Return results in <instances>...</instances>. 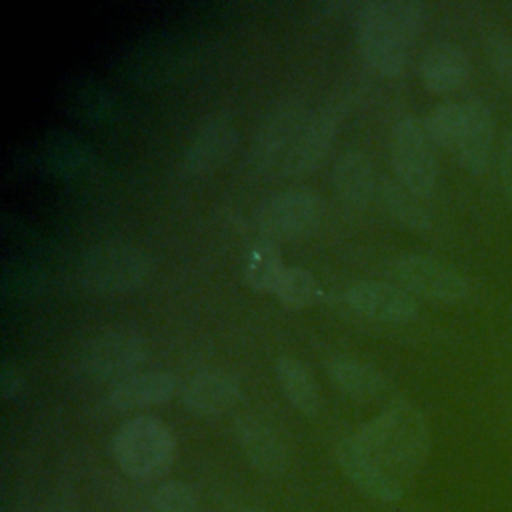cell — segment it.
Returning a JSON list of instances; mask_svg holds the SVG:
<instances>
[{
	"label": "cell",
	"mask_w": 512,
	"mask_h": 512,
	"mask_svg": "<svg viewBox=\"0 0 512 512\" xmlns=\"http://www.w3.org/2000/svg\"><path fill=\"white\" fill-rule=\"evenodd\" d=\"M354 440L402 484L420 472L430 454L426 416L408 398L390 400L358 428Z\"/></svg>",
	"instance_id": "6da1fadb"
},
{
	"label": "cell",
	"mask_w": 512,
	"mask_h": 512,
	"mask_svg": "<svg viewBox=\"0 0 512 512\" xmlns=\"http://www.w3.org/2000/svg\"><path fill=\"white\" fill-rule=\"evenodd\" d=\"M426 20L418 0H368L356 14V40L364 60L382 74H398Z\"/></svg>",
	"instance_id": "7a4b0ae2"
},
{
	"label": "cell",
	"mask_w": 512,
	"mask_h": 512,
	"mask_svg": "<svg viewBox=\"0 0 512 512\" xmlns=\"http://www.w3.org/2000/svg\"><path fill=\"white\" fill-rule=\"evenodd\" d=\"M112 454L126 476L136 482H152L172 468L176 440L160 418L134 416L116 430Z\"/></svg>",
	"instance_id": "3957f363"
},
{
	"label": "cell",
	"mask_w": 512,
	"mask_h": 512,
	"mask_svg": "<svg viewBox=\"0 0 512 512\" xmlns=\"http://www.w3.org/2000/svg\"><path fill=\"white\" fill-rule=\"evenodd\" d=\"M78 272L86 288L120 294L138 288L148 278L150 258L132 242L102 240L84 252Z\"/></svg>",
	"instance_id": "277c9868"
},
{
	"label": "cell",
	"mask_w": 512,
	"mask_h": 512,
	"mask_svg": "<svg viewBox=\"0 0 512 512\" xmlns=\"http://www.w3.org/2000/svg\"><path fill=\"white\" fill-rule=\"evenodd\" d=\"M146 338L130 326H112L92 334L78 352V370L92 380H122L144 362Z\"/></svg>",
	"instance_id": "5b68a950"
},
{
	"label": "cell",
	"mask_w": 512,
	"mask_h": 512,
	"mask_svg": "<svg viewBox=\"0 0 512 512\" xmlns=\"http://www.w3.org/2000/svg\"><path fill=\"white\" fill-rule=\"evenodd\" d=\"M390 156L396 178L416 196L426 198L434 192L438 180V164L434 146L428 140L424 126L412 118H400L392 128Z\"/></svg>",
	"instance_id": "8992f818"
},
{
	"label": "cell",
	"mask_w": 512,
	"mask_h": 512,
	"mask_svg": "<svg viewBox=\"0 0 512 512\" xmlns=\"http://www.w3.org/2000/svg\"><path fill=\"white\" fill-rule=\"evenodd\" d=\"M310 110L300 98H284L262 118L246 154V162L254 172L280 168L296 132Z\"/></svg>",
	"instance_id": "52a82bcc"
},
{
	"label": "cell",
	"mask_w": 512,
	"mask_h": 512,
	"mask_svg": "<svg viewBox=\"0 0 512 512\" xmlns=\"http://www.w3.org/2000/svg\"><path fill=\"white\" fill-rule=\"evenodd\" d=\"M342 116L344 106L340 100H330L310 110L280 164V172L286 176L310 174L330 150Z\"/></svg>",
	"instance_id": "ba28073f"
},
{
	"label": "cell",
	"mask_w": 512,
	"mask_h": 512,
	"mask_svg": "<svg viewBox=\"0 0 512 512\" xmlns=\"http://www.w3.org/2000/svg\"><path fill=\"white\" fill-rule=\"evenodd\" d=\"M320 216V198L308 188L280 190L256 208V226L260 236L278 240H290L306 234Z\"/></svg>",
	"instance_id": "9c48e42d"
},
{
	"label": "cell",
	"mask_w": 512,
	"mask_h": 512,
	"mask_svg": "<svg viewBox=\"0 0 512 512\" xmlns=\"http://www.w3.org/2000/svg\"><path fill=\"white\" fill-rule=\"evenodd\" d=\"M390 274L412 296L436 302H460L468 296L470 284L454 268L420 254H402L392 260Z\"/></svg>",
	"instance_id": "30bf717a"
},
{
	"label": "cell",
	"mask_w": 512,
	"mask_h": 512,
	"mask_svg": "<svg viewBox=\"0 0 512 512\" xmlns=\"http://www.w3.org/2000/svg\"><path fill=\"white\" fill-rule=\"evenodd\" d=\"M238 128L228 112H214L194 130L182 154V166L190 176L216 172L236 150Z\"/></svg>",
	"instance_id": "8fae6325"
},
{
	"label": "cell",
	"mask_w": 512,
	"mask_h": 512,
	"mask_svg": "<svg viewBox=\"0 0 512 512\" xmlns=\"http://www.w3.org/2000/svg\"><path fill=\"white\" fill-rule=\"evenodd\" d=\"M336 460L346 478L370 500L380 504H396L404 496V484L396 480L382 464H378L354 436L336 444Z\"/></svg>",
	"instance_id": "7c38bea8"
},
{
	"label": "cell",
	"mask_w": 512,
	"mask_h": 512,
	"mask_svg": "<svg viewBox=\"0 0 512 512\" xmlns=\"http://www.w3.org/2000/svg\"><path fill=\"white\" fill-rule=\"evenodd\" d=\"M234 436L244 458L254 470L270 478L284 474L288 466L286 444L264 418L252 412L236 416Z\"/></svg>",
	"instance_id": "4fadbf2b"
},
{
	"label": "cell",
	"mask_w": 512,
	"mask_h": 512,
	"mask_svg": "<svg viewBox=\"0 0 512 512\" xmlns=\"http://www.w3.org/2000/svg\"><path fill=\"white\" fill-rule=\"evenodd\" d=\"M346 302L362 316L402 324L418 314L416 298L398 284L382 280H360L348 286Z\"/></svg>",
	"instance_id": "5bb4252c"
},
{
	"label": "cell",
	"mask_w": 512,
	"mask_h": 512,
	"mask_svg": "<svg viewBox=\"0 0 512 512\" xmlns=\"http://www.w3.org/2000/svg\"><path fill=\"white\" fill-rule=\"evenodd\" d=\"M464 112V130L454 154L468 174L480 176L486 172L492 156L494 118L490 106L480 98L466 100Z\"/></svg>",
	"instance_id": "9a60e30c"
},
{
	"label": "cell",
	"mask_w": 512,
	"mask_h": 512,
	"mask_svg": "<svg viewBox=\"0 0 512 512\" xmlns=\"http://www.w3.org/2000/svg\"><path fill=\"white\" fill-rule=\"evenodd\" d=\"M242 400L240 382L224 370L196 372L182 388V402L202 416H218Z\"/></svg>",
	"instance_id": "2e32d148"
},
{
	"label": "cell",
	"mask_w": 512,
	"mask_h": 512,
	"mask_svg": "<svg viewBox=\"0 0 512 512\" xmlns=\"http://www.w3.org/2000/svg\"><path fill=\"white\" fill-rule=\"evenodd\" d=\"M418 74L430 92L448 94L468 80L470 58L454 42H436L424 50L418 62Z\"/></svg>",
	"instance_id": "e0dca14e"
},
{
	"label": "cell",
	"mask_w": 512,
	"mask_h": 512,
	"mask_svg": "<svg viewBox=\"0 0 512 512\" xmlns=\"http://www.w3.org/2000/svg\"><path fill=\"white\" fill-rule=\"evenodd\" d=\"M178 388V378L168 370L134 372L114 382L108 402L116 410H136L168 402Z\"/></svg>",
	"instance_id": "ac0fdd59"
},
{
	"label": "cell",
	"mask_w": 512,
	"mask_h": 512,
	"mask_svg": "<svg viewBox=\"0 0 512 512\" xmlns=\"http://www.w3.org/2000/svg\"><path fill=\"white\" fill-rule=\"evenodd\" d=\"M328 376L338 390L356 400H374L386 392L384 374L354 356H334L326 364Z\"/></svg>",
	"instance_id": "d6986e66"
},
{
	"label": "cell",
	"mask_w": 512,
	"mask_h": 512,
	"mask_svg": "<svg viewBox=\"0 0 512 512\" xmlns=\"http://www.w3.org/2000/svg\"><path fill=\"white\" fill-rule=\"evenodd\" d=\"M334 188L348 206H364L374 188V166L362 150H346L334 164Z\"/></svg>",
	"instance_id": "ffe728a7"
},
{
	"label": "cell",
	"mask_w": 512,
	"mask_h": 512,
	"mask_svg": "<svg viewBox=\"0 0 512 512\" xmlns=\"http://www.w3.org/2000/svg\"><path fill=\"white\" fill-rule=\"evenodd\" d=\"M274 372L284 398L302 414L314 416L320 410V392L306 362L282 354L274 362Z\"/></svg>",
	"instance_id": "44dd1931"
},
{
	"label": "cell",
	"mask_w": 512,
	"mask_h": 512,
	"mask_svg": "<svg viewBox=\"0 0 512 512\" xmlns=\"http://www.w3.org/2000/svg\"><path fill=\"white\" fill-rule=\"evenodd\" d=\"M376 192L380 194L386 212L398 224L410 230H428L432 226V218L420 202L422 198L406 188L396 176H382L376 184Z\"/></svg>",
	"instance_id": "7402d4cb"
},
{
	"label": "cell",
	"mask_w": 512,
	"mask_h": 512,
	"mask_svg": "<svg viewBox=\"0 0 512 512\" xmlns=\"http://www.w3.org/2000/svg\"><path fill=\"white\" fill-rule=\"evenodd\" d=\"M284 270H286V264L282 260L278 242L260 236L246 250L244 278L252 288L274 292Z\"/></svg>",
	"instance_id": "603a6c76"
},
{
	"label": "cell",
	"mask_w": 512,
	"mask_h": 512,
	"mask_svg": "<svg viewBox=\"0 0 512 512\" xmlns=\"http://www.w3.org/2000/svg\"><path fill=\"white\" fill-rule=\"evenodd\" d=\"M464 116V102L438 104L422 124L432 146L454 152L464 130Z\"/></svg>",
	"instance_id": "cb8c5ba5"
},
{
	"label": "cell",
	"mask_w": 512,
	"mask_h": 512,
	"mask_svg": "<svg viewBox=\"0 0 512 512\" xmlns=\"http://www.w3.org/2000/svg\"><path fill=\"white\" fill-rule=\"evenodd\" d=\"M274 294L284 306L302 308L312 304L320 296V286L306 268L286 266L282 278L274 288Z\"/></svg>",
	"instance_id": "d4e9b609"
},
{
	"label": "cell",
	"mask_w": 512,
	"mask_h": 512,
	"mask_svg": "<svg viewBox=\"0 0 512 512\" xmlns=\"http://www.w3.org/2000/svg\"><path fill=\"white\" fill-rule=\"evenodd\" d=\"M148 512H198V494L184 480L162 482L150 496Z\"/></svg>",
	"instance_id": "484cf974"
},
{
	"label": "cell",
	"mask_w": 512,
	"mask_h": 512,
	"mask_svg": "<svg viewBox=\"0 0 512 512\" xmlns=\"http://www.w3.org/2000/svg\"><path fill=\"white\" fill-rule=\"evenodd\" d=\"M484 52L498 82L512 94V38L502 32H490L484 42Z\"/></svg>",
	"instance_id": "4316f807"
},
{
	"label": "cell",
	"mask_w": 512,
	"mask_h": 512,
	"mask_svg": "<svg viewBox=\"0 0 512 512\" xmlns=\"http://www.w3.org/2000/svg\"><path fill=\"white\" fill-rule=\"evenodd\" d=\"M498 170H500V184L502 192L512 206V128L502 134L500 152H498Z\"/></svg>",
	"instance_id": "83f0119b"
},
{
	"label": "cell",
	"mask_w": 512,
	"mask_h": 512,
	"mask_svg": "<svg viewBox=\"0 0 512 512\" xmlns=\"http://www.w3.org/2000/svg\"><path fill=\"white\" fill-rule=\"evenodd\" d=\"M24 392V376L18 370V366L4 362L2 372H0V394L4 400H18Z\"/></svg>",
	"instance_id": "f1b7e54d"
},
{
	"label": "cell",
	"mask_w": 512,
	"mask_h": 512,
	"mask_svg": "<svg viewBox=\"0 0 512 512\" xmlns=\"http://www.w3.org/2000/svg\"><path fill=\"white\" fill-rule=\"evenodd\" d=\"M238 512H270V510L260 508V506H246V508H240Z\"/></svg>",
	"instance_id": "f546056e"
},
{
	"label": "cell",
	"mask_w": 512,
	"mask_h": 512,
	"mask_svg": "<svg viewBox=\"0 0 512 512\" xmlns=\"http://www.w3.org/2000/svg\"><path fill=\"white\" fill-rule=\"evenodd\" d=\"M64 512H66V510H64Z\"/></svg>",
	"instance_id": "4dcf8cb0"
}]
</instances>
